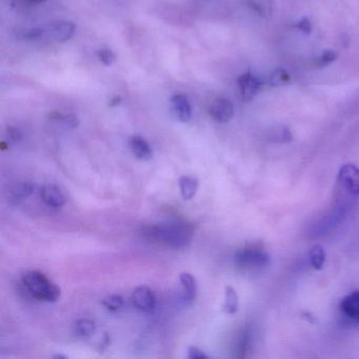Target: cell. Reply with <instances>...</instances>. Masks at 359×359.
<instances>
[{
    "label": "cell",
    "mask_w": 359,
    "mask_h": 359,
    "mask_svg": "<svg viewBox=\"0 0 359 359\" xmlns=\"http://www.w3.org/2000/svg\"><path fill=\"white\" fill-rule=\"evenodd\" d=\"M189 359H205L209 358L207 354L200 349L197 346H190L188 349V355H186Z\"/></svg>",
    "instance_id": "d4e9b609"
},
{
    "label": "cell",
    "mask_w": 359,
    "mask_h": 359,
    "mask_svg": "<svg viewBox=\"0 0 359 359\" xmlns=\"http://www.w3.org/2000/svg\"><path fill=\"white\" fill-rule=\"evenodd\" d=\"M75 30V24L72 22L58 20L43 28V37H47L57 43H64L74 36Z\"/></svg>",
    "instance_id": "277c9868"
},
{
    "label": "cell",
    "mask_w": 359,
    "mask_h": 359,
    "mask_svg": "<svg viewBox=\"0 0 359 359\" xmlns=\"http://www.w3.org/2000/svg\"><path fill=\"white\" fill-rule=\"evenodd\" d=\"M236 265L246 271H259L265 269L271 263V257L258 246H249L236 252Z\"/></svg>",
    "instance_id": "3957f363"
},
{
    "label": "cell",
    "mask_w": 359,
    "mask_h": 359,
    "mask_svg": "<svg viewBox=\"0 0 359 359\" xmlns=\"http://www.w3.org/2000/svg\"><path fill=\"white\" fill-rule=\"evenodd\" d=\"M97 56H98L101 64L107 66H111V64H113V62L115 61V54L110 49L99 50V51L97 52Z\"/></svg>",
    "instance_id": "603a6c76"
},
{
    "label": "cell",
    "mask_w": 359,
    "mask_h": 359,
    "mask_svg": "<svg viewBox=\"0 0 359 359\" xmlns=\"http://www.w3.org/2000/svg\"><path fill=\"white\" fill-rule=\"evenodd\" d=\"M182 288V298L186 302H192L196 298L197 284L194 276L190 273H182L180 276Z\"/></svg>",
    "instance_id": "4fadbf2b"
},
{
    "label": "cell",
    "mask_w": 359,
    "mask_h": 359,
    "mask_svg": "<svg viewBox=\"0 0 359 359\" xmlns=\"http://www.w3.org/2000/svg\"><path fill=\"white\" fill-rule=\"evenodd\" d=\"M296 27H298V30L302 31L305 34H311V32H312V24H311L310 20H308V18H304V20H300L296 24Z\"/></svg>",
    "instance_id": "484cf974"
},
{
    "label": "cell",
    "mask_w": 359,
    "mask_h": 359,
    "mask_svg": "<svg viewBox=\"0 0 359 359\" xmlns=\"http://www.w3.org/2000/svg\"><path fill=\"white\" fill-rule=\"evenodd\" d=\"M34 191V186L31 182H22L13 189V195L15 198H27Z\"/></svg>",
    "instance_id": "7402d4cb"
},
{
    "label": "cell",
    "mask_w": 359,
    "mask_h": 359,
    "mask_svg": "<svg viewBox=\"0 0 359 359\" xmlns=\"http://www.w3.org/2000/svg\"><path fill=\"white\" fill-rule=\"evenodd\" d=\"M198 180L193 176H182L180 178V193L184 200H190L198 190Z\"/></svg>",
    "instance_id": "5bb4252c"
},
{
    "label": "cell",
    "mask_w": 359,
    "mask_h": 359,
    "mask_svg": "<svg viewBox=\"0 0 359 359\" xmlns=\"http://www.w3.org/2000/svg\"><path fill=\"white\" fill-rule=\"evenodd\" d=\"M95 330H96V325L94 321L88 318L80 319L74 325V333L78 337H90L94 334Z\"/></svg>",
    "instance_id": "9a60e30c"
},
{
    "label": "cell",
    "mask_w": 359,
    "mask_h": 359,
    "mask_svg": "<svg viewBox=\"0 0 359 359\" xmlns=\"http://www.w3.org/2000/svg\"><path fill=\"white\" fill-rule=\"evenodd\" d=\"M54 358H66V356H64V355L58 354L55 355V356H54Z\"/></svg>",
    "instance_id": "83f0119b"
},
{
    "label": "cell",
    "mask_w": 359,
    "mask_h": 359,
    "mask_svg": "<svg viewBox=\"0 0 359 359\" xmlns=\"http://www.w3.org/2000/svg\"><path fill=\"white\" fill-rule=\"evenodd\" d=\"M31 1H33V3H43L45 0H31Z\"/></svg>",
    "instance_id": "f1b7e54d"
},
{
    "label": "cell",
    "mask_w": 359,
    "mask_h": 359,
    "mask_svg": "<svg viewBox=\"0 0 359 359\" xmlns=\"http://www.w3.org/2000/svg\"><path fill=\"white\" fill-rule=\"evenodd\" d=\"M238 87H240L242 101H250L256 96L257 93L261 90V82L250 72H247L238 78Z\"/></svg>",
    "instance_id": "ba28073f"
},
{
    "label": "cell",
    "mask_w": 359,
    "mask_h": 359,
    "mask_svg": "<svg viewBox=\"0 0 359 359\" xmlns=\"http://www.w3.org/2000/svg\"><path fill=\"white\" fill-rule=\"evenodd\" d=\"M130 148L133 154L139 161H150L153 157V151L146 139L141 136H132L130 138Z\"/></svg>",
    "instance_id": "8fae6325"
},
{
    "label": "cell",
    "mask_w": 359,
    "mask_h": 359,
    "mask_svg": "<svg viewBox=\"0 0 359 359\" xmlns=\"http://www.w3.org/2000/svg\"><path fill=\"white\" fill-rule=\"evenodd\" d=\"M122 101V98L120 97H115V98L112 99L111 103H110V105L111 107H115V105H118Z\"/></svg>",
    "instance_id": "4316f807"
},
{
    "label": "cell",
    "mask_w": 359,
    "mask_h": 359,
    "mask_svg": "<svg viewBox=\"0 0 359 359\" xmlns=\"http://www.w3.org/2000/svg\"><path fill=\"white\" fill-rule=\"evenodd\" d=\"M291 82V76L284 68H277L270 75L269 85L271 87H282Z\"/></svg>",
    "instance_id": "ac0fdd59"
},
{
    "label": "cell",
    "mask_w": 359,
    "mask_h": 359,
    "mask_svg": "<svg viewBox=\"0 0 359 359\" xmlns=\"http://www.w3.org/2000/svg\"><path fill=\"white\" fill-rule=\"evenodd\" d=\"M309 258H310V263L315 270L323 269V265L325 261V252L323 247L316 244L311 249L309 253Z\"/></svg>",
    "instance_id": "e0dca14e"
},
{
    "label": "cell",
    "mask_w": 359,
    "mask_h": 359,
    "mask_svg": "<svg viewBox=\"0 0 359 359\" xmlns=\"http://www.w3.org/2000/svg\"><path fill=\"white\" fill-rule=\"evenodd\" d=\"M22 282L31 295L36 300L45 302H55L59 300V286H56L41 272H27L22 276Z\"/></svg>",
    "instance_id": "7a4b0ae2"
},
{
    "label": "cell",
    "mask_w": 359,
    "mask_h": 359,
    "mask_svg": "<svg viewBox=\"0 0 359 359\" xmlns=\"http://www.w3.org/2000/svg\"><path fill=\"white\" fill-rule=\"evenodd\" d=\"M103 305L107 310L116 312L122 309V305H124V298L120 295H110L103 300Z\"/></svg>",
    "instance_id": "44dd1931"
},
{
    "label": "cell",
    "mask_w": 359,
    "mask_h": 359,
    "mask_svg": "<svg viewBox=\"0 0 359 359\" xmlns=\"http://www.w3.org/2000/svg\"><path fill=\"white\" fill-rule=\"evenodd\" d=\"M339 307L346 317L359 323V291L344 296L340 302Z\"/></svg>",
    "instance_id": "30bf717a"
},
{
    "label": "cell",
    "mask_w": 359,
    "mask_h": 359,
    "mask_svg": "<svg viewBox=\"0 0 359 359\" xmlns=\"http://www.w3.org/2000/svg\"><path fill=\"white\" fill-rule=\"evenodd\" d=\"M132 302L137 310L141 312H152L156 305V298L148 286H138L132 294Z\"/></svg>",
    "instance_id": "8992f818"
},
{
    "label": "cell",
    "mask_w": 359,
    "mask_h": 359,
    "mask_svg": "<svg viewBox=\"0 0 359 359\" xmlns=\"http://www.w3.org/2000/svg\"><path fill=\"white\" fill-rule=\"evenodd\" d=\"M141 235L153 244L182 249L192 240L193 229L186 223L163 224L143 228Z\"/></svg>",
    "instance_id": "6da1fadb"
},
{
    "label": "cell",
    "mask_w": 359,
    "mask_h": 359,
    "mask_svg": "<svg viewBox=\"0 0 359 359\" xmlns=\"http://www.w3.org/2000/svg\"><path fill=\"white\" fill-rule=\"evenodd\" d=\"M41 198L45 205L51 207H61L64 205V194L54 184H47L43 186L41 190Z\"/></svg>",
    "instance_id": "7c38bea8"
},
{
    "label": "cell",
    "mask_w": 359,
    "mask_h": 359,
    "mask_svg": "<svg viewBox=\"0 0 359 359\" xmlns=\"http://www.w3.org/2000/svg\"><path fill=\"white\" fill-rule=\"evenodd\" d=\"M52 120H55V122H60V124H64V126H68V128L74 129L78 128V124H80V120L76 117L75 115H71V114H61L57 113H52L51 116Z\"/></svg>",
    "instance_id": "d6986e66"
},
{
    "label": "cell",
    "mask_w": 359,
    "mask_h": 359,
    "mask_svg": "<svg viewBox=\"0 0 359 359\" xmlns=\"http://www.w3.org/2000/svg\"><path fill=\"white\" fill-rule=\"evenodd\" d=\"M209 113L215 122L226 124L233 117V103L227 98L215 99L210 107Z\"/></svg>",
    "instance_id": "52a82bcc"
},
{
    "label": "cell",
    "mask_w": 359,
    "mask_h": 359,
    "mask_svg": "<svg viewBox=\"0 0 359 359\" xmlns=\"http://www.w3.org/2000/svg\"><path fill=\"white\" fill-rule=\"evenodd\" d=\"M338 55L336 52L327 50V51L323 52L319 57L314 60V66L318 68H325V66H328L332 62L335 61Z\"/></svg>",
    "instance_id": "ffe728a7"
},
{
    "label": "cell",
    "mask_w": 359,
    "mask_h": 359,
    "mask_svg": "<svg viewBox=\"0 0 359 359\" xmlns=\"http://www.w3.org/2000/svg\"><path fill=\"white\" fill-rule=\"evenodd\" d=\"M223 310L227 314H235L237 312L238 296L232 286H226L225 302H224Z\"/></svg>",
    "instance_id": "2e32d148"
},
{
    "label": "cell",
    "mask_w": 359,
    "mask_h": 359,
    "mask_svg": "<svg viewBox=\"0 0 359 359\" xmlns=\"http://www.w3.org/2000/svg\"><path fill=\"white\" fill-rule=\"evenodd\" d=\"M274 134L276 135V140L280 142H289L292 140V133L286 128H279Z\"/></svg>",
    "instance_id": "cb8c5ba5"
},
{
    "label": "cell",
    "mask_w": 359,
    "mask_h": 359,
    "mask_svg": "<svg viewBox=\"0 0 359 359\" xmlns=\"http://www.w3.org/2000/svg\"><path fill=\"white\" fill-rule=\"evenodd\" d=\"M172 114L176 119L182 122H190L192 117V108L188 97L182 94H176L171 99Z\"/></svg>",
    "instance_id": "9c48e42d"
},
{
    "label": "cell",
    "mask_w": 359,
    "mask_h": 359,
    "mask_svg": "<svg viewBox=\"0 0 359 359\" xmlns=\"http://www.w3.org/2000/svg\"><path fill=\"white\" fill-rule=\"evenodd\" d=\"M342 189L352 195L358 196L359 195V169L354 165H344L340 169L338 175Z\"/></svg>",
    "instance_id": "5b68a950"
}]
</instances>
